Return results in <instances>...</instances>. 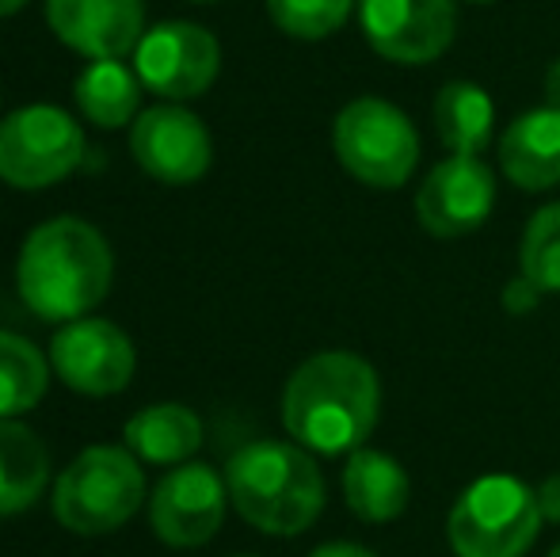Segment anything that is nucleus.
<instances>
[{"label": "nucleus", "mask_w": 560, "mask_h": 557, "mask_svg": "<svg viewBox=\"0 0 560 557\" xmlns=\"http://www.w3.org/2000/svg\"><path fill=\"white\" fill-rule=\"evenodd\" d=\"M408 481L405 466L385 451H359L347 454L343 462V500L362 523H393L408 508Z\"/></svg>", "instance_id": "nucleus-16"}, {"label": "nucleus", "mask_w": 560, "mask_h": 557, "mask_svg": "<svg viewBox=\"0 0 560 557\" xmlns=\"http://www.w3.org/2000/svg\"><path fill=\"white\" fill-rule=\"evenodd\" d=\"M225 489L244 523L264 535L294 538L325 512V474L313 451L282 439L244 443L225 462Z\"/></svg>", "instance_id": "nucleus-3"}, {"label": "nucleus", "mask_w": 560, "mask_h": 557, "mask_svg": "<svg viewBox=\"0 0 560 557\" xmlns=\"http://www.w3.org/2000/svg\"><path fill=\"white\" fill-rule=\"evenodd\" d=\"M73 96L84 119L100 130H118L141 115V81L122 61H92L77 77Z\"/></svg>", "instance_id": "nucleus-20"}, {"label": "nucleus", "mask_w": 560, "mask_h": 557, "mask_svg": "<svg viewBox=\"0 0 560 557\" xmlns=\"http://www.w3.org/2000/svg\"><path fill=\"white\" fill-rule=\"evenodd\" d=\"M336 161L374 192H397L420 164L416 123L382 96H359L332 123Z\"/></svg>", "instance_id": "nucleus-6"}, {"label": "nucleus", "mask_w": 560, "mask_h": 557, "mask_svg": "<svg viewBox=\"0 0 560 557\" xmlns=\"http://www.w3.org/2000/svg\"><path fill=\"white\" fill-rule=\"evenodd\" d=\"M50 485V454L27 423L0 420V515L31 508Z\"/></svg>", "instance_id": "nucleus-19"}, {"label": "nucleus", "mask_w": 560, "mask_h": 557, "mask_svg": "<svg viewBox=\"0 0 560 557\" xmlns=\"http://www.w3.org/2000/svg\"><path fill=\"white\" fill-rule=\"evenodd\" d=\"M359 23L370 50L397 66L443 58L457 31L454 0H359Z\"/></svg>", "instance_id": "nucleus-9"}, {"label": "nucleus", "mask_w": 560, "mask_h": 557, "mask_svg": "<svg viewBox=\"0 0 560 557\" xmlns=\"http://www.w3.org/2000/svg\"><path fill=\"white\" fill-rule=\"evenodd\" d=\"M500 169L518 192L541 195L560 184V107L523 112L500 138Z\"/></svg>", "instance_id": "nucleus-15"}, {"label": "nucleus", "mask_w": 560, "mask_h": 557, "mask_svg": "<svg viewBox=\"0 0 560 557\" xmlns=\"http://www.w3.org/2000/svg\"><path fill=\"white\" fill-rule=\"evenodd\" d=\"M549 557H560V543L553 546V550H549Z\"/></svg>", "instance_id": "nucleus-29"}, {"label": "nucleus", "mask_w": 560, "mask_h": 557, "mask_svg": "<svg viewBox=\"0 0 560 557\" xmlns=\"http://www.w3.org/2000/svg\"><path fill=\"white\" fill-rule=\"evenodd\" d=\"M50 386V363L31 340L0 333V420L31 413Z\"/></svg>", "instance_id": "nucleus-21"}, {"label": "nucleus", "mask_w": 560, "mask_h": 557, "mask_svg": "<svg viewBox=\"0 0 560 557\" xmlns=\"http://www.w3.org/2000/svg\"><path fill=\"white\" fill-rule=\"evenodd\" d=\"M541 92H546V104L560 107V58L549 61L546 77H541Z\"/></svg>", "instance_id": "nucleus-27"}, {"label": "nucleus", "mask_w": 560, "mask_h": 557, "mask_svg": "<svg viewBox=\"0 0 560 557\" xmlns=\"http://www.w3.org/2000/svg\"><path fill=\"white\" fill-rule=\"evenodd\" d=\"M469 4H492V0H469Z\"/></svg>", "instance_id": "nucleus-30"}, {"label": "nucleus", "mask_w": 560, "mask_h": 557, "mask_svg": "<svg viewBox=\"0 0 560 557\" xmlns=\"http://www.w3.org/2000/svg\"><path fill=\"white\" fill-rule=\"evenodd\" d=\"M310 557H374V554L359 543H325V546H317Z\"/></svg>", "instance_id": "nucleus-26"}, {"label": "nucleus", "mask_w": 560, "mask_h": 557, "mask_svg": "<svg viewBox=\"0 0 560 557\" xmlns=\"http://www.w3.org/2000/svg\"><path fill=\"white\" fill-rule=\"evenodd\" d=\"M382 417L377 371L354 351H317L282 390V428L313 454H351Z\"/></svg>", "instance_id": "nucleus-1"}, {"label": "nucleus", "mask_w": 560, "mask_h": 557, "mask_svg": "<svg viewBox=\"0 0 560 557\" xmlns=\"http://www.w3.org/2000/svg\"><path fill=\"white\" fill-rule=\"evenodd\" d=\"M431 123L450 156H480L495 135V104L480 84L446 81L431 104Z\"/></svg>", "instance_id": "nucleus-18"}, {"label": "nucleus", "mask_w": 560, "mask_h": 557, "mask_svg": "<svg viewBox=\"0 0 560 557\" xmlns=\"http://www.w3.org/2000/svg\"><path fill=\"white\" fill-rule=\"evenodd\" d=\"M541 290L534 287L530 279H523V276H515L503 287V310L511 313V317H526V313H534L541 305Z\"/></svg>", "instance_id": "nucleus-24"}, {"label": "nucleus", "mask_w": 560, "mask_h": 557, "mask_svg": "<svg viewBox=\"0 0 560 557\" xmlns=\"http://www.w3.org/2000/svg\"><path fill=\"white\" fill-rule=\"evenodd\" d=\"M23 4H27V0H0V20H4V15H15Z\"/></svg>", "instance_id": "nucleus-28"}, {"label": "nucleus", "mask_w": 560, "mask_h": 557, "mask_svg": "<svg viewBox=\"0 0 560 557\" xmlns=\"http://www.w3.org/2000/svg\"><path fill=\"white\" fill-rule=\"evenodd\" d=\"M84 161V130L61 107L31 104L0 123V179L38 192L66 179Z\"/></svg>", "instance_id": "nucleus-7"}, {"label": "nucleus", "mask_w": 560, "mask_h": 557, "mask_svg": "<svg viewBox=\"0 0 560 557\" xmlns=\"http://www.w3.org/2000/svg\"><path fill=\"white\" fill-rule=\"evenodd\" d=\"M538 508H541V520L560 527V474H549L538 485Z\"/></svg>", "instance_id": "nucleus-25"}, {"label": "nucleus", "mask_w": 560, "mask_h": 557, "mask_svg": "<svg viewBox=\"0 0 560 557\" xmlns=\"http://www.w3.org/2000/svg\"><path fill=\"white\" fill-rule=\"evenodd\" d=\"M130 153L141 172H149L161 184L179 187L207 176L210 161H214V141L199 115L179 104H156L133 119Z\"/></svg>", "instance_id": "nucleus-11"}, {"label": "nucleus", "mask_w": 560, "mask_h": 557, "mask_svg": "<svg viewBox=\"0 0 560 557\" xmlns=\"http://www.w3.org/2000/svg\"><path fill=\"white\" fill-rule=\"evenodd\" d=\"M225 481L202 462L176 466L149 500V520L161 543L176 550H199L225 523Z\"/></svg>", "instance_id": "nucleus-13"}, {"label": "nucleus", "mask_w": 560, "mask_h": 557, "mask_svg": "<svg viewBox=\"0 0 560 557\" xmlns=\"http://www.w3.org/2000/svg\"><path fill=\"white\" fill-rule=\"evenodd\" d=\"M50 31L92 61H118L145 38L141 0H46Z\"/></svg>", "instance_id": "nucleus-14"}, {"label": "nucleus", "mask_w": 560, "mask_h": 557, "mask_svg": "<svg viewBox=\"0 0 560 557\" xmlns=\"http://www.w3.org/2000/svg\"><path fill=\"white\" fill-rule=\"evenodd\" d=\"M495 207V172L480 156H446L416 192V218L439 241L477 233Z\"/></svg>", "instance_id": "nucleus-12"}, {"label": "nucleus", "mask_w": 560, "mask_h": 557, "mask_svg": "<svg viewBox=\"0 0 560 557\" xmlns=\"http://www.w3.org/2000/svg\"><path fill=\"white\" fill-rule=\"evenodd\" d=\"M222 69V46L207 27L187 20H172L145 31V38L133 50V73L153 96L168 104L195 100L218 81Z\"/></svg>", "instance_id": "nucleus-8"}, {"label": "nucleus", "mask_w": 560, "mask_h": 557, "mask_svg": "<svg viewBox=\"0 0 560 557\" xmlns=\"http://www.w3.org/2000/svg\"><path fill=\"white\" fill-rule=\"evenodd\" d=\"M359 0H267L275 27L302 43H320L347 23Z\"/></svg>", "instance_id": "nucleus-23"}, {"label": "nucleus", "mask_w": 560, "mask_h": 557, "mask_svg": "<svg viewBox=\"0 0 560 557\" xmlns=\"http://www.w3.org/2000/svg\"><path fill=\"white\" fill-rule=\"evenodd\" d=\"M115 279L112 245L84 218H50L20 248L15 282L43 321H81L107 298Z\"/></svg>", "instance_id": "nucleus-2"}, {"label": "nucleus", "mask_w": 560, "mask_h": 557, "mask_svg": "<svg viewBox=\"0 0 560 557\" xmlns=\"http://www.w3.org/2000/svg\"><path fill=\"white\" fill-rule=\"evenodd\" d=\"M541 523L538 489L511 474H485L454 500L446 538L454 557H523Z\"/></svg>", "instance_id": "nucleus-5"}, {"label": "nucleus", "mask_w": 560, "mask_h": 557, "mask_svg": "<svg viewBox=\"0 0 560 557\" xmlns=\"http://www.w3.org/2000/svg\"><path fill=\"white\" fill-rule=\"evenodd\" d=\"M195 4H214V0H195Z\"/></svg>", "instance_id": "nucleus-31"}, {"label": "nucleus", "mask_w": 560, "mask_h": 557, "mask_svg": "<svg viewBox=\"0 0 560 557\" xmlns=\"http://www.w3.org/2000/svg\"><path fill=\"white\" fill-rule=\"evenodd\" d=\"M518 276L541 294H560V199L534 210L518 241Z\"/></svg>", "instance_id": "nucleus-22"}, {"label": "nucleus", "mask_w": 560, "mask_h": 557, "mask_svg": "<svg viewBox=\"0 0 560 557\" xmlns=\"http://www.w3.org/2000/svg\"><path fill=\"white\" fill-rule=\"evenodd\" d=\"M145 500L141 462L126 446H84L54 481V515L73 535H107Z\"/></svg>", "instance_id": "nucleus-4"}, {"label": "nucleus", "mask_w": 560, "mask_h": 557, "mask_svg": "<svg viewBox=\"0 0 560 557\" xmlns=\"http://www.w3.org/2000/svg\"><path fill=\"white\" fill-rule=\"evenodd\" d=\"M126 451L149 466H176L202 446V420L187 405L164 402L126 420Z\"/></svg>", "instance_id": "nucleus-17"}, {"label": "nucleus", "mask_w": 560, "mask_h": 557, "mask_svg": "<svg viewBox=\"0 0 560 557\" xmlns=\"http://www.w3.org/2000/svg\"><path fill=\"white\" fill-rule=\"evenodd\" d=\"M54 374L69 390L89 397H112L130 386L133 379V344L115 321L104 317H81L69 321L50 344Z\"/></svg>", "instance_id": "nucleus-10"}]
</instances>
